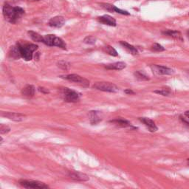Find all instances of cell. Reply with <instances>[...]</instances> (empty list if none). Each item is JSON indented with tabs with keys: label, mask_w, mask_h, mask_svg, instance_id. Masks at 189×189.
Returning a JSON list of instances; mask_svg holds the SVG:
<instances>
[{
	"label": "cell",
	"mask_w": 189,
	"mask_h": 189,
	"mask_svg": "<svg viewBox=\"0 0 189 189\" xmlns=\"http://www.w3.org/2000/svg\"><path fill=\"white\" fill-rule=\"evenodd\" d=\"M24 14V9L19 7H12L8 3L3 6V15L5 19L12 24L18 22Z\"/></svg>",
	"instance_id": "obj_1"
},
{
	"label": "cell",
	"mask_w": 189,
	"mask_h": 189,
	"mask_svg": "<svg viewBox=\"0 0 189 189\" xmlns=\"http://www.w3.org/2000/svg\"><path fill=\"white\" fill-rule=\"evenodd\" d=\"M21 57L24 58L27 61H31L33 58V53L38 49L37 45L34 44H29V43H24V44H19Z\"/></svg>",
	"instance_id": "obj_2"
},
{
	"label": "cell",
	"mask_w": 189,
	"mask_h": 189,
	"mask_svg": "<svg viewBox=\"0 0 189 189\" xmlns=\"http://www.w3.org/2000/svg\"><path fill=\"white\" fill-rule=\"evenodd\" d=\"M61 96L64 101L68 103H76L80 101L81 95V93L70 90L69 88H64L61 90Z\"/></svg>",
	"instance_id": "obj_3"
},
{
	"label": "cell",
	"mask_w": 189,
	"mask_h": 189,
	"mask_svg": "<svg viewBox=\"0 0 189 189\" xmlns=\"http://www.w3.org/2000/svg\"><path fill=\"white\" fill-rule=\"evenodd\" d=\"M93 87L101 91L112 93H117L119 90V88L116 85L110 82H97L93 85Z\"/></svg>",
	"instance_id": "obj_4"
},
{
	"label": "cell",
	"mask_w": 189,
	"mask_h": 189,
	"mask_svg": "<svg viewBox=\"0 0 189 189\" xmlns=\"http://www.w3.org/2000/svg\"><path fill=\"white\" fill-rule=\"evenodd\" d=\"M19 185L26 188H48L49 186L44 183L39 181H35V180H21L19 181Z\"/></svg>",
	"instance_id": "obj_5"
},
{
	"label": "cell",
	"mask_w": 189,
	"mask_h": 189,
	"mask_svg": "<svg viewBox=\"0 0 189 189\" xmlns=\"http://www.w3.org/2000/svg\"><path fill=\"white\" fill-rule=\"evenodd\" d=\"M64 78L68 80V81L74 82V83H78V84L81 85V86H84V87H88L90 86V81L86 78H83L79 75L77 74H70L67 75V76H63Z\"/></svg>",
	"instance_id": "obj_6"
},
{
	"label": "cell",
	"mask_w": 189,
	"mask_h": 189,
	"mask_svg": "<svg viewBox=\"0 0 189 189\" xmlns=\"http://www.w3.org/2000/svg\"><path fill=\"white\" fill-rule=\"evenodd\" d=\"M68 176L73 180H76V181H80V182H86L90 180V177L86 174L81 173L80 171H69L68 173Z\"/></svg>",
	"instance_id": "obj_7"
},
{
	"label": "cell",
	"mask_w": 189,
	"mask_h": 189,
	"mask_svg": "<svg viewBox=\"0 0 189 189\" xmlns=\"http://www.w3.org/2000/svg\"><path fill=\"white\" fill-rule=\"evenodd\" d=\"M2 116L5 117V118H8L10 120H12L13 121L16 122H20L22 121L24 119V118L26 117L25 115L21 113H17V112H2L1 114Z\"/></svg>",
	"instance_id": "obj_8"
},
{
	"label": "cell",
	"mask_w": 189,
	"mask_h": 189,
	"mask_svg": "<svg viewBox=\"0 0 189 189\" xmlns=\"http://www.w3.org/2000/svg\"><path fill=\"white\" fill-rule=\"evenodd\" d=\"M153 72L158 75H171L174 73V70L171 68L165 66H160V65H153L151 67Z\"/></svg>",
	"instance_id": "obj_9"
},
{
	"label": "cell",
	"mask_w": 189,
	"mask_h": 189,
	"mask_svg": "<svg viewBox=\"0 0 189 189\" xmlns=\"http://www.w3.org/2000/svg\"><path fill=\"white\" fill-rule=\"evenodd\" d=\"M65 23V19L61 16H56L51 18L49 21V25L53 28H61Z\"/></svg>",
	"instance_id": "obj_10"
},
{
	"label": "cell",
	"mask_w": 189,
	"mask_h": 189,
	"mask_svg": "<svg viewBox=\"0 0 189 189\" xmlns=\"http://www.w3.org/2000/svg\"><path fill=\"white\" fill-rule=\"evenodd\" d=\"M89 118L92 125H96L102 120L101 112L99 111H90L89 112Z\"/></svg>",
	"instance_id": "obj_11"
},
{
	"label": "cell",
	"mask_w": 189,
	"mask_h": 189,
	"mask_svg": "<svg viewBox=\"0 0 189 189\" xmlns=\"http://www.w3.org/2000/svg\"><path fill=\"white\" fill-rule=\"evenodd\" d=\"M139 120H140V121H141L142 123H143V124H144L145 126L148 129V130H149L150 132H155L158 131V126H156L155 122H154L152 120L150 119V118H139Z\"/></svg>",
	"instance_id": "obj_12"
},
{
	"label": "cell",
	"mask_w": 189,
	"mask_h": 189,
	"mask_svg": "<svg viewBox=\"0 0 189 189\" xmlns=\"http://www.w3.org/2000/svg\"><path fill=\"white\" fill-rule=\"evenodd\" d=\"M98 20L103 24L112 27L116 26V20L112 17V16H109V15H104V16H100V17L98 18Z\"/></svg>",
	"instance_id": "obj_13"
},
{
	"label": "cell",
	"mask_w": 189,
	"mask_h": 189,
	"mask_svg": "<svg viewBox=\"0 0 189 189\" xmlns=\"http://www.w3.org/2000/svg\"><path fill=\"white\" fill-rule=\"evenodd\" d=\"M36 89L33 85H27L21 90V95L27 98H32L35 95Z\"/></svg>",
	"instance_id": "obj_14"
},
{
	"label": "cell",
	"mask_w": 189,
	"mask_h": 189,
	"mask_svg": "<svg viewBox=\"0 0 189 189\" xmlns=\"http://www.w3.org/2000/svg\"><path fill=\"white\" fill-rule=\"evenodd\" d=\"M163 35L167 36H169V37L174 38L175 39L180 40V41H183V38L182 37V34L180 32L177 31H171V30H167V31H163Z\"/></svg>",
	"instance_id": "obj_15"
},
{
	"label": "cell",
	"mask_w": 189,
	"mask_h": 189,
	"mask_svg": "<svg viewBox=\"0 0 189 189\" xmlns=\"http://www.w3.org/2000/svg\"><path fill=\"white\" fill-rule=\"evenodd\" d=\"M109 122L110 123H114V124L116 125V126H120V127H123V128L132 126L129 121H128L127 120L123 119V118H117V119L110 120Z\"/></svg>",
	"instance_id": "obj_16"
},
{
	"label": "cell",
	"mask_w": 189,
	"mask_h": 189,
	"mask_svg": "<svg viewBox=\"0 0 189 189\" xmlns=\"http://www.w3.org/2000/svg\"><path fill=\"white\" fill-rule=\"evenodd\" d=\"M126 63L119 61V62H115V63H112V64H110L106 65V68L107 70H122L124 69V68H126Z\"/></svg>",
	"instance_id": "obj_17"
},
{
	"label": "cell",
	"mask_w": 189,
	"mask_h": 189,
	"mask_svg": "<svg viewBox=\"0 0 189 189\" xmlns=\"http://www.w3.org/2000/svg\"><path fill=\"white\" fill-rule=\"evenodd\" d=\"M120 44H121L122 46L123 47L126 48L127 51L129 52V53H131V54L134 55V56H136V55H138V50L136 49V47H135L132 46V45L129 44V43L126 42V41H120Z\"/></svg>",
	"instance_id": "obj_18"
},
{
	"label": "cell",
	"mask_w": 189,
	"mask_h": 189,
	"mask_svg": "<svg viewBox=\"0 0 189 189\" xmlns=\"http://www.w3.org/2000/svg\"><path fill=\"white\" fill-rule=\"evenodd\" d=\"M10 56L11 58H15V59H19L21 58V53H20V50L19 46H13L11 47V51H10Z\"/></svg>",
	"instance_id": "obj_19"
},
{
	"label": "cell",
	"mask_w": 189,
	"mask_h": 189,
	"mask_svg": "<svg viewBox=\"0 0 189 189\" xmlns=\"http://www.w3.org/2000/svg\"><path fill=\"white\" fill-rule=\"evenodd\" d=\"M28 34H29L30 37H31L34 41H36V42H43L44 36H41V35L38 34L36 32L30 31H28Z\"/></svg>",
	"instance_id": "obj_20"
},
{
	"label": "cell",
	"mask_w": 189,
	"mask_h": 189,
	"mask_svg": "<svg viewBox=\"0 0 189 189\" xmlns=\"http://www.w3.org/2000/svg\"><path fill=\"white\" fill-rule=\"evenodd\" d=\"M53 46L58 47L62 48L64 50L67 49V45L64 43V41L61 38L57 37V36H55L54 39H53Z\"/></svg>",
	"instance_id": "obj_21"
},
{
	"label": "cell",
	"mask_w": 189,
	"mask_h": 189,
	"mask_svg": "<svg viewBox=\"0 0 189 189\" xmlns=\"http://www.w3.org/2000/svg\"><path fill=\"white\" fill-rule=\"evenodd\" d=\"M55 35L53 34H49V35H45L44 36V40H43V43H44L45 44L47 45V46L53 47V39L55 38Z\"/></svg>",
	"instance_id": "obj_22"
},
{
	"label": "cell",
	"mask_w": 189,
	"mask_h": 189,
	"mask_svg": "<svg viewBox=\"0 0 189 189\" xmlns=\"http://www.w3.org/2000/svg\"><path fill=\"white\" fill-rule=\"evenodd\" d=\"M135 76L138 78L140 81H148L149 80V78H148V76L143 73V72L140 71H136L135 73H134Z\"/></svg>",
	"instance_id": "obj_23"
},
{
	"label": "cell",
	"mask_w": 189,
	"mask_h": 189,
	"mask_svg": "<svg viewBox=\"0 0 189 189\" xmlns=\"http://www.w3.org/2000/svg\"><path fill=\"white\" fill-rule=\"evenodd\" d=\"M57 65H58V67H60L61 69H62L64 70H69L70 68V64L69 62L66 61H64V60H61V61H59L58 63H57Z\"/></svg>",
	"instance_id": "obj_24"
},
{
	"label": "cell",
	"mask_w": 189,
	"mask_h": 189,
	"mask_svg": "<svg viewBox=\"0 0 189 189\" xmlns=\"http://www.w3.org/2000/svg\"><path fill=\"white\" fill-rule=\"evenodd\" d=\"M104 51L106 53H108L109 55L112 56H118V53H117L116 50L113 47L107 45L104 47Z\"/></svg>",
	"instance_id": "obj_25"
},
{
	"label": "cell",
	"mask_w": 189,
	"mask_h": 189,
	"mask_svg": "<svg viewBox=\"0 0 189 189\" xmlns=\"http://www.w3.org/2000/svg\"><path fill=\"white\" fill-rule=\"evenodd\" d=\"M96 41V38L93 36H88L83 39V42L86 44H94Z\"/></svg>",
	"instance_id": "obj_26"
},
{
	"label": "cell",
	"mask_w": 189,
	"mask_h": 189,
	"mask_svg": "<svg viewBox=\"0 0 189 189\" xmlns=\"http://www.w3.org/2000/svg\"><path fill=\"white\" fill-rule=\"evenodd\" d=\"M152 50L155 52H162V51H165V48H164L162 46V45H160V44L155 43V44L152 46Z\"/></svg>",
	"instance_id": "obj_27"
},
{
	"label": "cell",
	"mask_w": 189,
	"mask_h": 189,
	"mask_svg": "<svg viewBox=\"0 0 189 189\" xmlns=\"http://www.w3.org/2000/svg\"><path fill=\"white\" fill-rule=\"evenodd\" d=\"M11 132V128L9 126H6V125H3L1 124V126H0V132H1L2 135L3 134H7Z\"/></svg>",
	"instance_id": "obj_28"
},
{
	"label": "cell",
	"mask_w": 189,
	"mask_h": 189,
	"mask_svg": "<svg viewBox=\"0 0 189 189\" xmlns=\"http://www.w3.org/2000/svg\"><path fill=\"white\" fill-rule=\"evenodd\" d=\"M154 93H157L158 95H163V96H168L171 94V92L169 90H155L154 91Z\"/></svg>",
	"instance_id": "obj_29"
},
{
	"label": "cell",
	"mask_w": 189,
	"mask_h": 189,
	"mask_svg": "<svg viewBox=\"0 0 189 189\" xmlns=\"http://www.w3.org/2000/svg\"><path fill=\"white\" fill-rule=\"evenodd\" d=\"M102 8H103L104 9H106V11H110V12H114V5L109 4H106V3H103L101 5Z\"/></svg>",
	"instance_id": "obj_30"
},
{
	"label": "cell",
	"mask_w": 189,
	"mask_h": 189,
	"mask_svg": "<svg viewBox=\"0 0 189 189\" xmlns=\"http://www.w3.org/2000/svg\"><path fill=\"white\" fill-rule=\"evenodd\" d=\"M114 12L120 13V14H123V15H129L130 14V13L129 12H127V11H123V10H121V9H119V8H118L117 7H115V6H114Z\"/></svg>",
	"instance_id": "obj_31"
},
{
	"label": "cell",
	"mask_w": 189,
	"mask_h": 189,
	"mask_svg": "<svg viewBox=\"0 0 189 189\" xmlns=\"http://www.w3.org/2000/svg\"><path fill=\"white\" fill-rule=\"evenodd\" d=\"M38 90L40 92V93H43V94H48V93H50V91L48 89H47L45 87H42V86H39V87L38 88Z\"/></svg>",
	"instance_id": "obj_32"
},
{
	"label": "cell",
	"mask_w": 189,
	"mask_h": 189,
	"mask_svg": "<svg viewBox=\"0 0 189 189\" xmlns=\"http://www.w3.org/2000/svg\"><path fill=\"white\" fill-rule=\"evenodd\" d=\"M124 93H126V94L127 95H135V92L132 91V90H130V89H127V90H126L124 91Z\"/></svg>",
	"instance_id": "obj_33"
},
{
	"label": "cell",
	"mask_w": 189,
	"mask_h": 189,
	"mask_svg": "<svg viewBox=\"0 0 189 189\" xmlns=\"http://www.w3.org/2000/svg\"><path fill=\"white\" fill-rule=\"evenodd\" d=\"M185 116L186 117L187 119H188V120H189V111L185 112Z\"/></svg>",
	"instance_id": "obj_34"
},
{
	"label": "cell",
	"mask_w": 189,
	"mask_h": 189,
	"mask_svg": "<svg viewBox=\"0 0 189 189\" xmlns=\"http://www.w3.org/2000/svg\"><path fill=\"white\" fill-rule=\"evenodd\" d=\"M187 36H188V37L189 38V30H188V31H187Z\"/></svg>",
	"instance_id": "obj_35"
},
{
	"label": "cell",
	"mask_w": 189,
	"mask_h": 189,
	"mask_svg": "<svg viewBox=\"0 0 189 189\" xmlns=\"http://www.w3.org/2000/svg\"><path fill=\"white\" fill-rule=\"evenodd\" d=\"M29 1H31V2H35V1H39V0H29Z\"/></svg>",
	"instance_id": "obj_36"
},
{
	"label": "cell",
	"mask_w": 189,
	"mask_h": 189,
	"mask_svg": "<svg viewBox=\"0 0 189 189\" xmlns=\"http://www.w3.org/2000/svg\"><path fill=\"white\" fill-rule=\"evenodd\" d=\"M188 164H189V159L188 160Z\"/></svg>",
	"instance_id": "obj_37"
}]
</instances>
